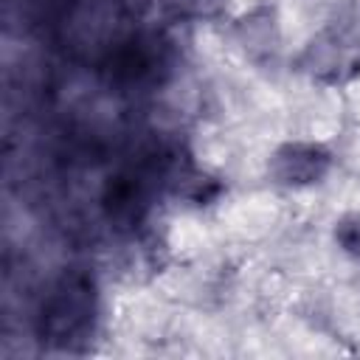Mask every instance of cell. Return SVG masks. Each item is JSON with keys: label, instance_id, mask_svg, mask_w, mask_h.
Instances as JSON below:
<instances>
[{"label": "cell", "instance_id": "7a4b0ae2", "mask_svg": "<svg viewBox=\"0 0 360 360\" xmlns=\"http://www.w3.org/2000/svg\"><path fill=\"white\" fill-rule=\"evenodd\" d=\"M326 166H329V155L312 143H290L273 160L276 177L281 183H295V186L318 180L326 172Z\"/></svg>", "mask_w": 360, "mask_h": 360}, {"label": "cell", "instance_id": "6da1fadb", "mask_svg": "<svg viewBox=\"0 0 360 360\" xmlns=\"http://www.w3.org/2000/svg\"><path fill=\"white\" fill-rule=\"evenodd\" d=\"M96 315V287L84 273H65L39 312V335L53 346H73L82 340Z\"/></svg>", "mask_w": 360, "mask_h": 360}, {"label": "cell", "instance_id": "3957f363", "mask_svg": "<svg viewBox=\"0 0 360 360\" xmlns=\"http://www.w3.org/2000/svg\"><path fill=\"white\" fill-rule=\"evenodd\" d=\"M335 236H338V242L343 245V250L360 256V214L343 217V219L338 222V228H335Z\"/></svg>", "mask_w": 360, "mask_h": 360}]
</instances>
